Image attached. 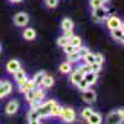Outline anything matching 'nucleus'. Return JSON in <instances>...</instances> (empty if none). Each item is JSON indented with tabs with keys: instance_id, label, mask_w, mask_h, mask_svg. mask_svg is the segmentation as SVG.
Here are the masks:
<instances>
[{
	"instance_id": "f257e3e1",
	"label": "nucleus",
	"mask_w": 124,
	"mask_h": 124,
	"mask_svg": "<svg viewBox=\"0 0 124 124\" xmlns=\"http://www.w3.org/2000/svg\"><path fill=\"white\" fill-rule=\"evenodd\" d=\"M55 103H57V102L54 101V99L42 103V104L40 106V108L36 109L37 113H39V117H40V118H46V117H48V116H50V112H51V108H52V106L55 104Z\"/></svg>"
},
{
	"instance_id": "f03ea898",
	"label": "nucleus",
	"mask_w": 124,
	"mask_h": 124,
	"mask_svg": "<svg viewBox=\"0 0 124 124\" xmlns=\"http://www.w3.org/2000/svg\"><path fill=\"white\" fill-rule=\"evenodd\" d=\"M93 19H94V21L98 23V21H104V20L107 19L108 16V9L104 6V5H102L101 8H97L93 10Z\"/></svg>"
},
{
	"instance_id": "7ed1b4c3",
	"label": "nucleus",
	"mask_w": 124,
	"mask_h": 124,
	"mask_svg": "<svg viewBox=\"0 0 124 124\" xmlns=\"http://www.w3.org/2000/svg\"><path fill=\"white\" fill-rule=\"evenodd\" d=\"M60 117L65 123H71V122H73L76 119V113L72 108L66 107V108H62V112H61Z\"/></svg>"
},
{
	"instance_id": "20e7f679",
	"label": "nucleus",
	"mask_w": 124,
	"mask_h": 124,
	"mask_svg": "<svg viewBox=\"0 0 124 124\" xmlns=\"http://www.w3.org/2000/svg\"><path fill=\"white\" fill-rule=\"evenodd\" d=\"M107 21V27L109 30H114V29H123V23L118 16H107L106 19Z\"/></svg>"
},
{
	"instance_id": "39448f33",
	"label": "nucleus",
	"mask_w": 124,
	"mask_h": 124,
	"mask_svg": "<svg viewBox=\"0 0 124 124\" xmlns=\"http://www.w3.org/2000/svg\"><path fill=\"white\" fill-rule=\"evenodd\" d=\"M29 15L26 13H17L15 16H14V24L19 27H24L29 24Z\"/></svg>"
},
{
	"instance_id": "423d86ee",
	"label": "nucleus",
	"mask_w": 124,
	"mask_h": 124,
	"mask_svg": "<svg viewBox=\"0 0 124 124\" xmlns=\"http://www.w3.org/2000/svg\"><path fill=\"white\" fill-rule=\"evenodd\" d=\"M83 75H85V73H83V72H82L81 70H78V67H77L76 70H73V72H72L71 76H70V81H71V83L76 86L81 79H83Z\"/></svg>"
},
{
	"instance_id": "0eeeda50",
	"label": "nucleus",
	"mask_w": 124,
	"mask_h": 124,
	"mask_svg": "<svg viewBox=\"0 0 124 124\" xmlns=\"http://www.w3.org/2000/svg\"><path fill=\"white\" fill-rule=\"evenodd\" d=\"M123 122V118L118 114V112H110L107 117V124H120Z\"/></svg>"
},
{
	"instance_id": "6e6552de",
	"label": "nucleus",
	"mask_w": 124,
	"mask_h": 124,
	"mask_svg": "<svg viewBox=\"0 0 124 124\" xmlns=\"http://www.w3.org/2000/svg\"><path fill=\"white\" fill-rule=\"evenodd\" d=\"M11 91H13L11 83H10V82H8V81H4L3 83H1V86H0V98L6 97L8 94H10V93H11Z\"/></svg>"
},
{
	"instance_id": "1a4fd4ad",
	"label": "nucleus",
	"mask_w": 124,
	"mask_h": 124,
	"mask_svg": "<svg viewBox=\"0 0 124 124\" xmlns=\"http://www.w3.org/2000/svg\"><path fill=\"white\" fill-rule=\"evenodd\" d=\"M21 68V65H20V62L17 61V60H10L8 63H6V70H8V72L9 73H15V72L17 71V70H20Z\"/></svg>"
},
{
	"instance_id": "9d476101",
	"label": "nucleus",
	"mask_w": 124,
	"mask_h": 124,
	"mask_svg": "<svg viewBox=\"0 0 124 124\" xmlns=\"http://www.w3.org/2000/svg\"><path fill=\"white\" fill-rule=\"evenodd\" d=\"M17 109H19V102H17V101L9 102L8 106L5 107V112H6V114H9V116L15 114V113L17 112Z\"/></svg>"
},
{
	"instance_id": "9b49d317",
	"label": "nucleus",
	"mask_w": 124,
	"mask_h": 124,
	"mask_svg": "<svg viewBox=\"0 0 124 124\" xmlns=\"http://www.w3.org/2000/svg\"><path fill=\"white\" fill-rule=\"evenodd\" d=\"M96 98H97V94H96V92L93 91V89H86L85 92H83V101L86 102V103H93L96 101Z\"/></svg>"
},
{
	"instance_id": "f8f14e48",
	"label": "nucleus",
	"mask_w": 124,
	"mask_h": 124,
	"mask_svg": "<svg viewBox=\"0 0 124 124\" xmlns=\"http://www.w3.org/2000/svg\"><path fill=\"white\" fill-rule=\"evenodd\" d=\"M83 79L88 83V86H93L97 82V79H98V75L93 73V72H87V73L83 75Z\"/></svg>"
},
{
	"instance_id": "ddd939ff",
	"label": "nucleus",
	"mask_w": 124,
	"mask_h": 124,
	"mask_svg": "<svg viewBox=\"0 0 124 124\" xmlns=\"http://www.w3.org/2000/svg\"><path fill=\"white\" fill-rule=\"evenodd\" d=\"M23 37L27 41H32L35 37H36V31L32 29V27H27L24 30V32H23Z\"/></svg>"
},
{
	"instance_id": "4468645a",
	"label": "nucleus",
	"mask_w": 124,
	"mask_h": 124,
	"mask_svg": "<svg viewBox=\"0 0 124 124\" xmlns=\"http://www.w3.org/2000/svg\"><path fill=\"white\" fill-rule=\"evenodd\" d=\"M46 72L45 71H39L35 73V76L32 77V82L36 87H41V82H42V78L45 77Z\"/></svg>"
},
{
	"instance_id": "2eb2a0df",
	"label": "nucleus",
	"mask_w": 124,
	"mask_h": 124,
	"mask_svg": "<svg viewBox=\"0 0 124 124\" xmlns=\"http://www.w3.org/2000/svg\"><path fill=\"white\" fill-rule=\"evenodd\" d=\"M55 83V79L52 76H50V75H45V77L42 78V82H41V87H44V88H50V87H52Z\"/></svg>"
},
{
	"instance_id": "dca6fc26",
	"label": "nucleus",
	"mask_w": 124,
	"mask_h": 124,
	"mask_svg": "<svg viewBox=\"0 0 124 124\" xmlns=\"http://www.w3.org/2000/svg\"><path fill=\"white\" fill-rule=\"evenodd\" d=\"M58 70H60L61 73H63V75L71 73L72 72V63H70L68 61H65V62H62V63L60 65Z\"/></svg>"
},
{
	"instance_id": "f3484780",
	"label": "nucleus",
	"mask_w": 124,
	"mask_h": 124,
	"mask_svg": "<svg viewBox=\"0 0 124 124\" xmlns=\"http://www.w3.org/2000/svg\"><path fill=\"white\" fill-rule=\"evenodd\" d=\"M87 122H88V124H101L102 123V116L99 113L93 112L89 116V118L87 119Z\"/></svg>"
},
{
	"instance_id": "a211bd4d",
	"label": "nucleus",
	"mask_w": 124,
	"mask_h": 124,
	"mask_svg": "<svg viewBox=\"0 0 124 124\" xmlns=\"http://www.w3.org/2000/svg\"><path fill=\"white\" fill-rule=\"evenodd\" d=\"M73 26H75V24H73V21H72L70 17H65L63 20H62V23H61V27H62L63 31H66V30H73Z\"/></svg>"
},
{
	"instance_id": "6ab92c4d",
	"label": "nucleus",
	"mask_w": 124,
	"mask_h": 124,
	"mask_svg": "<svg viewBox=\"0 0 124 124\" xmlns=\"http://www.w3.org/2000/svg\"><path fill=\"white\" fill-rule=\"evenodd\" d=\"M36 88V86L34 85V82H32V79H29L25 85H23L21 87H19V91L21 92V93H26L27 91H31V89H35Z\"/></svg>"
},
{
	"instance_id": "aec40b11",
	"label": "nucleus",
	"mask_w": 124,
	"mask_h": 124,
	"mask_svg": "<svg viewBox=\"0 0 124 124\" xmlns=\"http://www.w3.org/2000/svg\"><path fill=\"white\" fill-rule=\"evenodd\" d=\"M112 31V37L119 41V42H123V36H124V32H123V29H114V30H110Z\"/></svg>"
},
{
	"instance_id": "412c9836",
	"label": "nucleus",
	"mask_w": 124,
	"mask_h": 124,
	"mask_svg": "<svg viewBox=\"0 0 124 124\" xmlns=\"http://www.w3.org/2000/svg\"><path fill=\"white\" fill-rule=\"evenodd\" d=\"M67 60H68L70 63H77V62H79L82 60V57L78 54V51H75V52H72L71 55H67Z\"/></svg>"
},
{
	"instance_id": "4be33fe9",
	"label": "nucleus",
	"mask_w": 124,
	"mask_h": 124,
	"mask_svg": "<svg viewBox=\"0 0 124 124\" xmlns=\"http://www.w3.org/2000/svg\"><path fill=\"white\" fill-rule=\"evenodd\" d=\"M45 98V92L41 89V88H39V87H36L35 89H34V99L35 101H40V102H42V99Z\"/></svg>"
},
{
	"instance_id": "5701e85b",
	"label": "nucleus",
	"mask_w": 124,
	"mask_h": 124,
	"mask_svg": "<svg viewBox=\"0 0 124 124\" xmlns=\"http://www.w3.org/2000/svg\"><path fill=\"white\" fill-rule=\"evenodd\" d=\"M70 45H72L75 48H78V47H81L82 46V39L79 37V36H76V35H73L71 39H70Z\"/></svg>"
},
{
	"instance_id": "b1692460",
	"label": "nucleus",
	"mask_w": 124,
	"mask_h": 124,
	"mask_svg": "<svg viewBox=\"0 0 124 124\" xmlns=\"http://www.w3.org/2000/svg\"><path fill=\"white\" fill-rule=\"evenodd\" d=\"M62 112V107L60 104H57V103H55V104L52 106V108H51V112H50V116L51 117H60Z\"/></svg>"
},
{
	"instance_id": "393cba45",
	"label": "nucleus",
	"mask_w": 124,
	"mask_h": 124,
	"mask_svg": "<svg viewBox=\"0 0 124 124\" xmlns=\"http://www.w3.org/2000/svg\"><path fill=\"white\" fill-rule=\"evenodd\" d=\"M83 61H85L86 65H92L93 62H94V54H92L91 51H89V52L83 57Z\"/></svg>"
},
{
	"instance_id": "a878e982",
	"label": "nucleus",
	"mask_w": 124,
	"mask_h": 124,
	"mask_svg": "<svg viewBox=\"0 0 124 124\" xmlns=\"http://www.w3.org/2000/svg\"><path fill=\"white\" fill-rule=\"evenodd\" d=\"M89 68H91V72H93V73H99V72L102 71V65L97 63V62H93L92 65H89Z\"/></svg>"
},
{
	"instance_id": "bb28decb",
	"label": "nucleus",
	"mask_w": 124,
	"mask_h": 124,
	"mask_svg": "<svg viewBox=\"0 0 124 124\" xmlns=\"http://www.w3.org/2000/svg\"><path fill=\"white\" fill-rule=\"evenodd\" d=\"M92 113H93V109L92 108H89V107H87V108H83V109H82V112H81V116H82V118H83V119H88L89 118V116L92 114Z\"/></svg>"
},
{
	"instance_id": "cd10ccee",
	"label": "nucleus",
	"mask_w": 124,
	"mask_h": 124,
	"mask_svg": "<svg viewBox=\"0 0 124 124\" xmlns=\"http://www.w3.org/2000/svg\"><path fill=\"white\" fill-rule=\"evenodd\" d=\"M27 118H29V120H35V119H40L37 110H36V109H30V110H29V113H27Z\"/></svg>"
},
{
	"instance_id": "c85d7f7f",
	"label": "nucleus",
	"mask_w": 124,
	"mask_h": 124,
	"mask_svg": "<svg viewBox=\"0 0 124 124\" xmlns=\"http://www.w3.org/2000/svg\"><path fill=\"white\" fill-rule=\"evenodd\" d=\"M76 86H77V88H78L81 92H85V91H86V89H88V87H89V86H88V83H87V82H86L85 79H81Z\"/></svg>"
},
{
	"instance_id": "c756f323",
	"label": "nucleus",
	"mask_w": 124,
	"mask_h": 124,
	"mask_svg": "<svg viewBox=\"0 0 124 124\" xmlns=\"http://www.w3.org/2000/svg\"><path fill=\"white\" fill-rule=\"evenodd\" d=\"M67 44H70V40L66 39L65 36H60V37L57 39V45H58L60 47H65Z\"/></svg>"
},
{
	"instance_id": "7c9ffc66",
	"label": "nucleus",
	"mask_w": 124,
	"mask_h": 124,
	"mask_svg": "<svg viewBox=\"0 0 124 124\" xmlns=\"http://www.w3.org/2000/svg\"><path fill=\"white\" fill-rule=\"evenodd\" d=\"M62 48H63V51H65V54H66V55H71L72 52H75V51L78 50V48H75L73 46L70 45V44H67L65 47H62Z\"/></svg>"
},
{
	"instance_id": "2f4dec72",
	"label": "nucleus",
	"mask_w": 124,
	"mask_h": 124,
	"mask_svg": "<svg viewBox=\"0 0 124 124\" xmlns=\"http://www.w3.org/2000/svg\"><path fill=\"white\" fill-rule=\"evenodd\" d=\"M26 76V73H25V71L23 70V68H20V70H17L15 73H14V77H15V79L16 81H19V79H21L23 77H25Z\"/></svg>"
},
{
	"instance_id": "473e14b6",
	"label": "nucleus",
	"mask_w": 124,
	"mask_h": 124,
	"mask_svg": "<svg viewBox=\"0 0 124 124\" xmlns=\"http://www.w3.org/2000/svg\"><path fill=\"white\" fill-rule=\"evenodd\" d=\"M77 51H78V54L81 55V57L83 58V57L89 52V48H88V47H86V46H81V47H78V50H77Z\"/></svg>"
},
{
	"instance_id": "72a5a7b5",
	"label": "nucleus",
	"mask_w": 124,
	"mask_h": 124,
	"mask_svg": "<svg viewBox=\"0 0 124 124\" xmlns=\"http://www.w3.org/2000/svg\"><path fill=\"white\" fill-rule=\"evenodd\" d=\"M30 103V109H39L40 108V106L42 104V102H40V101H31V102H29Z\"/></svg>"
},
{
	"instance_id": "f704fd0d",
	"label": "nucleus",
	"mask_w": 124,
	"mask_h": 124,
	"mask_svg": "<svg viewBox=\"0 0 124 124\" xmlns=\"http://www.w3.org/2000/svg\"><path fill=\"white\" fill-rule=\"evenodd\" d=\"M94 62H97V63H99V65H103V62H104V57H103V55L99 54V52L94 54Z\"/></svg>"
},
{
	"instance_id": "c9c22d12",
	"label": "nucleus",
	"mask_w": 124,
	"mask_h": 124,
	"mask_svg": "<svg viewBox=\"0 0 124 124\" xmlns=\"http://www.w3.org/2000/svg\"><path fill=\"white\" fill-rule=\"evenodd\" d=\"M89 5L93 9H97V8H101L103 4L101 3V0H89Z\"/></svg>"
},
{
	"instance_id": "e433bc0d",
	"label": "nucleus",
	"mask_w": 124,
	"mask_h": 124,
	"mask_svg": "<svg viewBox=\"0 0 124 124\" xmlns=\"http://www.w3.org/2000/svg\"><path fill=\"white\" fill-rule=\"evenodd\" d=\"M25 99L27 102H31V101H34V89H31V91H27L25 93Z\"/></svg>"
},
{
	"instance_id": "4c0bfd02",
	"label": "nucleus",
	"mask_w": 124,
	"mask_h": 124,
	"mask_svg": "<svg viewBox=\"0 0 124 124\" xmlns=\"http://www.w3.org/2000/svg\"><path fill=\"white\" fill-rule=\"evenodd\" d=\"M58 4V0H46V5L48 8H56Z\"/></svg>"
},
{
	"instance_id": "58836bf2",
	"label": "nucleus",
	"mask_w": 124,
	"mask_h": 124,
	"mask_svg": "<svg viewBox=\"0 0 124 124\" xmlns=\"http://www.w3.org/2000/svg\"><path fill=\"white\" fill-rule=\"evenodd\" d=\"M78 70H81L83 73H87V72H91V68H89V65H83V66H79L78 67Z\"/></svg>"
},
{
	"instance_id": "ea45409f",
	"label": "nucleus",
	"mask_w": 124,
	"mask_h": 124,
	"mask_svg": "<svg viewBox=\"0 0 124 124\" xmlns=\"http://www.w3.org/2000/svg\"><path fill=\"white\" fill-rule=\"evenodd\" d=\"M27 81H29V78H27V77L25 76V77H23L21 79H19V81H16V83H17V86H19V87H21L23 85H25V83H26Z\"/></svg>"
},
{
	"instance_id": "a19ab883",
	"label": "nucleus",
	"mask_w": 124,
	"mask_h": 124,
	"mask_svg": "<svg viewBox=\"0 0 124 124\" xmlns=\"http://www.w3.org/2000/svg\"><path fill=\"white\" fill-rule=\"evenodd\" d=\"M63 36H65L66 39H68V40H70V39H71L72 36H73V30H66V31H65V35H63Z\"/></svg>"
},
{
	"instance_id": "79ce46f5",
	"label": "nucleus",
	"mask_w": 124,
	"mask_h": 124,
	"mask_svg": "<svg viewBox=\"0 0 124 124\" xmlns=\"http://www.w3.org/2000/svg\"><path fill=\"white\" fill-rule=\"evenodd\" d=\"M29 124H41L40 119H35V120H29Z\"/></svg>"
},
{
	"instance_id": "37998d69",
	"label": "nucleus",
	"mask_w": 124,
	"mask_h": 124,
	"mask_svg": "<svg viewBox=\"0 0 124 124\" xmlns=\"http://www.w3.org/2000/svg\"><path fill=\"white\" fill-rule=\"evenodd\" d=\"M117 112H118V114H119L122 118H124V112H123V109H118Z\"/></svg>"
},
{
	"instance_id": "c03bdc74",
	"label": "nucleus",
	"mask_w": 124,
	"mask_h": 124,
	"mask_svg": "<svg viewBox=\"0 0 124 124\" xmlns=\"http://www.w3.org/2000/svg\"><path fill=\"white\" fill-rule=\"evenodd\" d=\"M9 1H11V3H14V4H16V3H21L23 0H9Z\"/></svg>"
},
{
	"instance_id": "a18cd8bd",
	"label": "nucleus",
	"mask_w": 124,
	"mask_h": 124,
	"mask_svg": "<svg viewBox=\"0 0 124 124\" xmlns=\"http://www.w3.org/2000/svg\"><path fill=\"white\" fill-rule=\"evenodd\" d=\"M108 1H109V0H101V3H102L103 5H104L106 3H108Z\"/></svg>"
},
{
	"instance_id": "49530a36",
	"label": "nucleus",
	"mask_w": 124,
	"mask_h": 124,
	"mask_svg": "<svg viewBox=\"0 0 124 124\" xmlns=\"http://www.w3.org/2000/svg\"><path fill=\"white\" fill-rule=\"evenodd\" d=\"M1 83H3V81H1V79H0V86H1Z\"/></svg>"
},
{
	"instance_id": "de8ad7c7",
	"label": "nucleus",
	"mask_w": 124,
	"mask_h": 124,
	"mask_svg": "<svg viewBox=\"0 0 124 124\" xmlns=\"http://www.w3.org/2000/svg\"><path fill=\"white\" fill-rule=\"evenodd\" d=\"M0 51H1V44H0Z\"/></svg>"
}]
</instances>
